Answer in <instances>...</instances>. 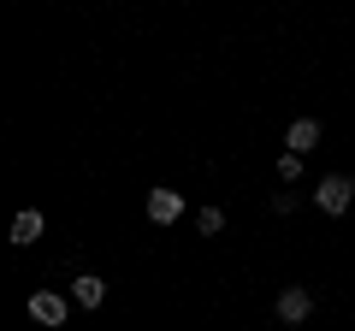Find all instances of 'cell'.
Returning a JSON list of instances; mask_svg holds the SVG:
<instances>
[{
  "label": "cell",
  "instance_id": "1",
  "mask_svg": "<svg viewBox=\"0 0 355 331\" xmlns=\"http://www.w3.org/2000/svg\"><path fill=\"white\" fill-rule=\"evenodd\" d=\"M349 202H355V184L343 178V172H326V178L314 184V207H320V213L338 219V213H349Z\"/></svg>",
  "mask_w": 355,
  "mask_h": 331
},
{
  "label": "cell",
  "instance_id": "2",
  "mask_svg": "<svg viewBox=\"0 0 355 331\" xmlns=\"http://www.w3.org/2000/svg\"><path fill=\"white\" fill-rule=\"evenodd\" d=\"M308 314H314V290H308V284H284L279 302H272V319H279V325H302Z\"/></svg>",
  "mask_w": 355,
  "mask_h": 331
},
{
  "label": "cell",
  "instance_id": "3",
  "mask_svg": "<svg viewBox=\"0 0 355 331\" xmlns=\"http://www.w3.org/2000/svg\"><path fill=\"white\" fill-rule=\"evenodd\" d=\"M24 307H30V319H36V325L60 331V325H65V314H71L77 302H71V296H60V290H36V296L24 302Z\"/></svg>",
  "mask_w": 355,
  "mask_h": 331
},
{
  "label": "cell",
  "instance_id": "4",
  "mask_svg": "<svg viewBox=\"0 0 355 331\" xmlns=\"http://www.w3.org/2000/svg\"><path fill=\"white\" fill-rule=\"evenodd\" d=\"M148 219L154 225H178V219H184V190H148Z\"/></svg>",
  "mask_w": 355,
  "mask_h": 331
},
{
  "label": "cell",
  "instance_id": "5",
  "mask_svg": "<svg viewBox=\"0 0 355 331\" xmlns=\"http://www.w3.org/2000/svg\"><path fill=\"white\" fill-rule=\"evenodd\" d=\"M71 302L83 307V314H95V307L107 302V278H95V272H83V278H71Z\"/></svg>",
  "mask_w": 355,
  "mask_h": 331
},
{
  "label": "cell",
  "instance_id": "6",
  "mask_svg": "<svg viewBox=\"0 0 355 331\" xmlns=\"http://www.w3.org/2000/svg\"><path fill=\"white\" fill-rule=\"evenodd\" d=\"M284 148H291V154H308V148H320V118H296V125L284 130Z\"/></svg>",
  "mask_w": 355,
  "mask_h": 331
},
{
  "label": "cell",
  "instance_id": "7",
  "mask_svg": "<svg viewBox=\"0 0 355 331\" xmlns=\"http://www.w3.org/2000/svg\"><path fill=\"white\" fill-rule=\"evenodd\" d=\"M42 231H48V219H42V213H36V207H24V213H18V219H12V242H18V249H30V242H36V237H42Z\"/></svg>",
  "mask_w": 355,
  "mask_h": 331
},
{
  "label": "cell",
  "instance_id": "8",
  "mask_svg": "<svg viewBox=\"0 0 355 331\" xmlns=\"http://www.w3.org/2000/svg\"><path fill=\"white\" fill-rule=\"evenodd\" d=\"M196 231H202V237H219V231H225V207H202V213H196Z\"/></svg>",
  "mask_w": 355,
  "mask_h": 331
},
{
  "label": "cell",
  "instance_id": "9",
  "mask_svg": "<svg viewBox=\"0 0 355 331\" xmlns=\"http://www.w3.org/2000/svg\"><path fill=\"white\" fill-rule=\"evenodd\" d=\"M296 178H302V154L284 148V154H279V184H296Z\"/></svg>",
  "mask_w": 355,
  "mask_h": 331
}]
</instances>
